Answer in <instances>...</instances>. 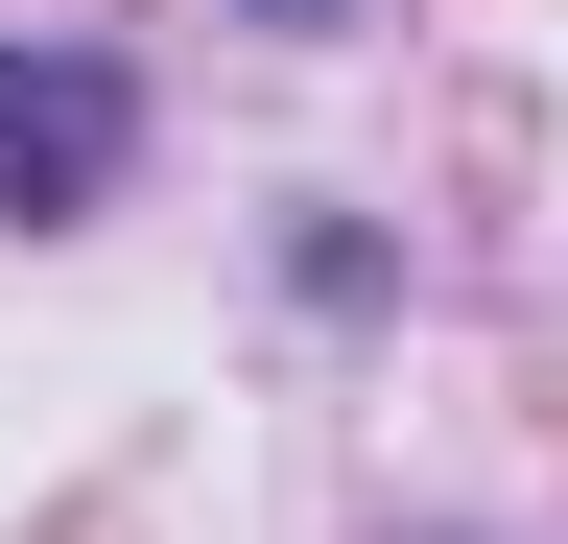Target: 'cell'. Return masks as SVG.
<instances>
[{
    "label": "cell",
    "mask_w": 568,
    "mask_h": 544,
    "mask_svg": "<svg viewBox=\"0 0 568 544\" xmlns=\"http://www.w3.org/2000/svg\"><path fill=\"white\" fill-rule=\"evenodd\" d=\"M119 143H142V119H119L95 48H0V189H24V214H95Z\"/></svg>",
    "instance_id": "6da1fadb"
}]
</instances>
